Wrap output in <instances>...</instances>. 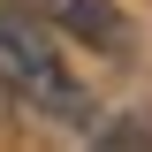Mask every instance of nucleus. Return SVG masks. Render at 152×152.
<instances>
[{"instance_id": "obj_1", "label": "nucleus", "mask_w": 152, "mask_h": 152, "mask_svg": "<svg viewBox=\"0 0 152 152\" xmlns=\"http://www.w3.org/2000/svg\"><path fill=\"white\" fill-rule=\"evenodd\" d=\"M0 84L31 114H46V122L91 129V91L69 76V61L53 53V38L38 31V15H23V8H0Z\"/></svg>"}, {"instance_id": "obj_2", "label": "nucleus", "mask_w": 152, "mask_h": 152, "mask_svg": "<svg viewBox=\"0 0 152 152\" xmlns=\"http://www.w3.org/2000/svg\"><path fill=\"white\" fill-rule=\"evenodd\" d=\"M8 8H23V15L84 38V46H99V53H129V23H122L114 0H8Z\"/></svg>"}, {"instance_id": "obj_3", "label": "nucleus", "mask_w": 152, "mask_h": 152, "mask_svg": "<svg viewBox=\"0 0 152 152\" xmlns=\"http://www.w3.org/2000/svg\"><path fill=\"white\" fill-rule=\"evenodd\" d=\"M107 145H152V122H114Z\"/></svg>"}]
</instances>
